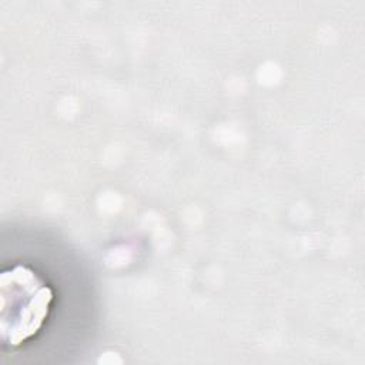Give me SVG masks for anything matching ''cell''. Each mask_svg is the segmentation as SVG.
<instances>
[{"mask_svg": "<svg viewBox=\"0 0 365 365\" xmlns=\"http://www.w3.org/2000/svg\"><path fill=\"white\" fill-rule=\"evenodd\" d=\"M54 288L36 268L13 262L1 271L3 351L16 352L36 341L54 308Z\"/></svg>", "mask_w": 365, "mask_h": 365, "instance_id": "6da1fadb", "label": "cell"}]
</instances>
